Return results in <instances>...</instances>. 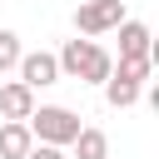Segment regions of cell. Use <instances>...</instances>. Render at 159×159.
Wrapping results in <instances>:
<instances>
[{"mask_svg": "<svg viewBox=\"0 0 159 159\" xmlns=\"http://www.w3.org/2000/svg\"><path fill=\"white\" fill-rule=\"evenodd\" d=\"M55 60H60V75H65V80H80V84H104L109 70H114V55H109L94 35H84V40H65Z\"/></svg>", "mask_w": 159, "mask_h": 159, "instance_id": "obj_1", "label": "cell"}, {"mask_svg": "<svg viewBox=\"0 0 159 159\" xmlns=\"http://www.w3.org/2000/svg\"><path fill=\"white\" fill-rule=\"evenodd\" d=\"M25 124H30V134L40 144H60V149H70V139L80 134V114L65 109V104H35Z\"/></svg>", "mask_w": 159, "mask_h": 159, "instance_id": "obj_2", "label": "cell"}, {"mask_svg": "<svg viewBox=\"0 0 159 159\" xmlns=\"http://www.w3.org/2000/svg\"><path fill=\"white\" fill-rule=\"evenodd\" d=\"M124 20V0H80L75 5V30L80 35H109Z\"/></svg>", "mask_w": 159, "mask_h": 159, "instance_id": "obj_3", "label": "cell"}, {"mask_svg": "<svg viewBox=\"0 0 159 159\" xmlns=\"http://www.w3.org/2000/svg\"><path fill=\"white\" fill-rule=\"evenodd\" d=\"M20 80L30 84V89H45V84H60V60L50 55V50H20Z\"/></svg>", "mask_w": 159, "mask_h": 159, "instance_id": "obj_4", "label": "cell"}, {"mask_svg": "<svg viewBox=\"0 0 159 159\" xmlns=\"http://www.w3.org/2000/svg\"><path fill=\"white\" fill-rule=\"evenodd\" d=\"M35 109V89L25 80H5L0 84V119H30Z\"/></svg>", "mask_w": 159, "mask_h": 159, "instance_id": "obj_5", "label": "cell"}, {"mask_svg": "<svg viewBox=\"0 0 159 159\" xmlns=\"http://www.w3.org/2000/svg\"><path fill=\"white\" fill-rule=\"evenodd\" d=\"M114 30H119V55H154V35H149L144 20H129L124 15Z\"/></svg>", "mask_w": 159, "mask_h": 159, "instance_id": "obj_6", "label": "cell"}, {"mask_svg": "<svg viewBox=\"0 0 159 159\" xmlns=\"http://www.w3.org/2000/svg\"><path fill=\"white\" fill-rule=\"evenodd\" d=\"M30 144H35V134H30L25 119H5L0 124V159H20Z\"/></svg>", "mask_w": 159, "mask_h": 159, "instance_id": "obj_7", "label": "cell"}, {"mask_svg": "<svg viewBox=\"0 0 159 159\" xmlns=\"http://www.w3.org/2000/svg\"><path fill=\"white\" fill-rule=\"evenodd\" d=\"M70 149H75V159H109V134L94 129V124H80V134L70 139Z\"/></svg>", "mask_w": 159, "mask_h": 159, "instance_id": "obj_8", "label": "cell"}, {"mask_svg": "<svg viewBox=\"0 0 159 159\" xmlns=\"http://www.w3.org/2000/svg\"><path fill=\"white\" fill-rule=\"evenodd\" d=\"M109 75H119V80H134V84H144V80L154 75V55H119V65H114Z\"/></svg>", "mask_w": 159, "mask_h": 159, "instance_id": "obj_9", "label": "cell"}, {"mask_svg": "<svg viewBox=\"0 0 159 159\" xmlns=\"http://www.w3.org/2000/svg\"><path fill=\"white\" fill-rule=\"evenodd\" d=\"M139 89H144V84H134V80H119V75H109V80H104V99H109L114 109H129V104H139Z\"/></svg>", "mask_w": 159, "mask_h": 159, "instance_id": "obj_10", "label": "cell"}, {"mask_svg": "<svg viewBox=\"0 0 159 159\" xmlns=\"http://www.w3.org/2000/svg\"><path fill=\"white\" fill-rule=\"evenodd\" d=\"M20 65V35L15 30H0V75H10Z\"/></svg>", "mask_w": 159, "mask_h": 159, "instance_id": "obj_11", "label": "cell"}, {"mask_svg": "<svg viewBox=\"0 0 159 159\" xmlns=\"http://www.w3.org/2000/svg\"><path fill=\"white\" fill-rule=\"evenodd\" d=\"M20 159H65V149H60V144H40V139H35Z\"/></svg>", "mask_w": 159, "mask_h": 159, "instance_id": "obj_12", "label": "cell"}]
</instances>
